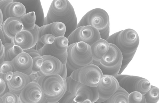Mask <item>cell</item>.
<instances>
[{"label": "cell", "mask_w": 159, "mask_h": 103, "mask_svg": "<svg viewBox=\"0 0 159 103\" xmlns=\"http://www.w3.org/2000/svg\"><path fill=\"white\" fill-rule=\"evenodd\" d=\"M40 71L34 75L36 77L42 76H51L56 75H61L64 65L58 59L52 56L45 55Z\"/></svg>", "instance_id": "9a60e30c"}, {"label": "cell", "mask_w": 159, "mask_h": 103, "mask_svg": "<svg viewBox=\"0 0 159 103\" xmlns=\"http://www.w3.org/2000/svg\"><path fill=\"white\" fill-rule=\"evenodd\" d=\"M68 45L82 42L91 46L101 38L98 30L90 26H81L76 28L67 38Z\"/></svg>", "instance_id": "8fae6325"}, {"label": "cell", "mask_w": 159, "mask_h": 103, "mask_svg": "<svg viewBox=\"0 0 159 103\" xmlns=\"http://www.w3.org/2000/svg\"><path fill=\"white\" fill-rule=\"evenodd\" d=\"M13 65L11 61H4L0 65V73L4 74L9 72H16Z\"/></svg>", "instance_id": "f546056e"}, {"label": "cell", "mask_w": 159, "mask_h": 103, "mask_svg": "<svg viewBox=\"0 0 159 103\" xmlns=\"http://www.w3.org/2000/svg\"><path fill=\"white\" fill-rule=\"evenodd\" d=\"M66 32L65 25L60 22H54L39 27L38 38L47 34H51L55 37L64 36Z\"/></svg>", "instance_id": "44dd1931"}, {"label": "cell", "mask_w": 159, "mask_h": 103, "mask_svg": "<svg viewBox=\"0 0 159 103\" xmlns=\"http://www.w3.org/2000/svg\"><path fill=\"white\" fill-rule=\"evenodd\" d=\"M39 28L35 24L33 30L23 29L16 35L11 42L19 46L23 51L34 49L38 40Z\"/></svg>", "instance_id": "4fadbf2b"}, {"label": "cell", "mask_w": 159, "mask_h": 103, "mask_svg": "<svg viewBox=\"0 0 159 103\" xmlns=\"http://www.w3.org/2000/svg\"><path fill=\"white\" fill-rule=\"evenodd\" d=\"M0 103H3L1 98H0Z\"/></svg>", "instance_id": "f35d334b"}, {"label": "cell", "mask_w": 159, "mask_h": 103, "mask_svg": "<svg viewBox=\"0 0 159 103\" xmlns=\"http://www.w3.org/2000/svg\"><path fill=\"white\" fill-rule=\"evenodd\" d=\"M3 45L5 49L4 61H11L17 55L24 51L20 47L11 42H6Z\"/></svg>", "instance_id": "cb8c5ba5"}, {"label": "cell", "mask_w": 159, "mask_h": 103, "mask_svg": "<svg viewBox=\"0 0 159 103\" xmlns=\"http://www.w3.org/2000/svg\"><path fill=\"white\" fill-rule=\"evenodd\" d=\"M67 68L66 65H64L63 69L61 76L63 78H64L66 79L67 78Z\"/></svg>", "instance_id": "d590c367"}, {"label": "cell", "mask_w": 159, "mask_h": 103, "mask_svg": "<svg viewBox=\"0 0 159 103\" xmlns=\"http://www.w3.org/2000/svg\"><path fill=\"white\" fill-rule=\"evenodd\" d=\"M35 79L36 77L34 75H29L16 71L13 73L11 79L7 84L9 91L19 96L25 87Z\"/></svg>", "instance_id": "e0dca14e"}, {"label": "cell", "mask_w": 159, "mask_h": 103, "mask_svg": "<svg viewBox=\"0 0 159 103\" xmlns=\"http://www.w3.org/2000/svg\"><path fill=\"white\" fill-rule=\"evenodd\" d=\"M35 80L48 102L59 101L66 92V80L59 75L37 76Z\"/></svg>", "instance_id": "277c9868"}, {"label": "cell", "mask_w": 159, "mask_h": 103, "mask_svg": "<svg viewBox=\"0 0 159 103\" xmlns=\"http://www.w3.org/2000/svg\"><path fill=\"white\" fill-rule=\"evenodd\" d=\"M109 44L116 45L122 56V65L118 74H121L132 60L139 44L137 33L134 30L128 28L116 32L106 40Z\"/></svg>", "instance_id": "7a4b0ae2"}, {"label": "cell", "mask_w": 159, "mask_h": 103, "mask_svg": "<svg viewBox=\"0 0 159 103\" xmlns=\"http://www.w3.org/2000/svg\"><path fill=\"white\" fill-rule=\"evenodd\" d=\"M0 39L3 45L5 44L7 42L5 39L4 33L0 28Z\"/></svg>", "instance_id": "e575fe53"}, {"label": "cell", "mask_w": 159, "mask_h": 103, "mask_svg": "<svg viewBox=\"0 0 159 103\" xmlns=\"http://www.w3.org/2000/svg\"><path fill=\"white\" fill-rule=\"evenodd\" d=\"M115 77L119 86L129 94L138 92L144 95L151 87L150 83L148 80L140 77L122 74H118Z\"/></svg>", "instance_id": "9c48e42d"}, {"label": "cell", "mask_w": 159, "mask_h": 103, "mask_svg": "<svg viewBox=\"0 0 159 103\" xmlns=\"http://www.w3.org/2000/svg\"><path fill=\"white\" fill-rule=\"evenodd\" d=\"M68 43V41L66 37H57L55 38L53 43L45 45L37 51L41 56L45 55L52 56L66 65Z\"/></svg>", "instance_id": "30bf717a"}, {"label": "cell", "mask_w": 159, "mask_h": 103, "mask_svg": "<svg viewBox=\"0 0 159 103\" xmlns=\"http://www.w3.org/2000/svg\"><path fill=\"white\" fill-rule=\"evenodd\" d=\"M103 75L99 67L92 64L74 71L70 76L74 80L82 84L96 87Z\"/></svg>", "instance_id": "ba28073f"}, {"label": "cell", "mask_w": 159, "mask_h": 103, "mask_svg": "<svg viewBox=\"0 0 159 103\" xmlns=\"http://www.w3.org/2000/svg\"><path fill=\"white\" fill-rule=\"evenodd\" d=\"M21 103H47L48 102L42 88L35 79L29 83L19 96Z\"/></svg>", "instance_id": "7c38bea8"}, {"label": "cell", "mask_w": 159, "mask_h": 103, "mask_svg": "<svg viewBox=\"0 0 159 103\" xmlns=\"http://www.w3.org/2000/svg\"><path fill=\"white\" fill-rule=\"evenodd\" d=\"M13 74L12 72H9L5 74H2L0 73V77L7 84L11 79Z\"/></svg>", "instance_id": "d6a6232c"}, {"label": "cell", "mask_w": 159, "mask_h": 103, "mask_svg": "<svg viewBox=\"0 0 159 103\" xmlns=\"http://www.w3.org/2000/svg\"><path fill=\"white\" fill-rule=\"evenodd\" d=\"M122 61V54L115 45L110 44L108 51L100 61L99 67L103 75L116 76L119 74Z\"/></svg>", "instance_id": "8992f818"}, {"label": "cell", "mask_w": 159, "mask_h": 103, "mask_svg": "<svg viewBox=\"0 0 159 103\" xmlns=\"http://www.w3.org/2000/svg\"><path fill=\"white\" fill-rule=\"evenodd\" d=\"M0 9L5 20L11 17L20 19L26 12L23 4L12 0H0Z\"/></svg>", "instance_id": "2e32d148"}, {"label": "cell", "mask_w": 159, "mask_h": 103, "mask_svg": "<svg viewBox=\"0 0 159 103\" xmlns=\"http://www.w3.org/2000/svg\"><path fill=\"white\" fill-rule=\"evenodd\" d=\"M9 91L7 84L0 77V98Z\"/></svg>", "instance_id": "1f68e13d"}, {"label": "cell", "mask_w": 159, "mask_h": 103, "mask_svg": "<svg viewBox=\"0 0 159 103\" xmlns=\"http://www.w3.org/2000/svg\"><path fill=\"white\" fill-rule=\"evenodd\" d=\"M55 38V37L53 35L50 34L42 35L38 38L37 42L35 45V49L38 50L45 45L53 43Z\"/></svg>", "instance_id": "4316f807"}, {"label": "cell", "mask_w": 159, "mask_h": 103, "mask_svg": "<svg viewBox=\"0 0 159 103\" xmlns=\"http://www.w3.org/2000/svg\"><path fill=\"white\" fill-rule=\"evenodd\" d=\"M1 28L4 33L6 42L7 40L10 42L18 33L24 29L20 19L12 17L4 21Z\"/></svg>", "instance_id": "ac0fdd59"}, {"label": "cell", "mask_w": 159, "mask_h": 103, "mask_svg": "<svg viewBox=\"0 0 159 103\" xmlns=\"http://www.w3.org/2000/svg\"><path fill=\"white\" fill-rule=\"evenodd\" d=\"M47 103H60L58 101V102H47Z\"/></svg>", "instance_id": "74e56055"}, {"label": "cell", "mask_w": 159, "mask_h": 103, "mask_svg": "<svg viewBox=\"0 0 159 103\" xmlns=\"http://www.w3.org/2000/svg\"><path fill=\"white\" fill-rule=\"evenodd\" d=\"M16 71L28 75H32L33 62L30 56L24 51L11 61Z\"/></svg>", "instance_id": "d6986e66"}, {"label": "cell", "mask_w": 159, "mask_h": 103, "mask_svg": "<svg viewBox=\"0 0 159 103\" xmlns=\"http://www.w3.org/2000/svg\"><path fill=\"white\" fill-rule=\"evenodd\" d=\"M3 14L2 11L0 9V28L2 25V24L3 22Z\"/></svg>", "instance_id": "8d00e7d4"}, {"label": "cell", "mask_w": 159, "mask_h": 103, "mask_svg": "<svg viewBox=\"0 0 159 103\" xmlns=\"http://www.w3.org/2000/svg\"><path fill=\"white\" fill-rule=\"evenodd\" d=\"M144 96L146 103H157L159 99V88L151 85L150 89Z\"/></svg>", "instance_id": "484cf974"}, {"label": "cell", "mask_w": 159, "mask_h": 103, "mask_svg": "<svg viewBox=\"0 0 159 103\" xmlns=\"http://www.w3.org/2000/svg\"><path fill=\"white\" fill-rule=\"evenodd\" d=\"M119 87L115 77L109 75H103L96 87L99 97L96 102L102 103L108 99L116 91Z\"/></svg>", "instance_id": "5bb4252c"}, {"label": "cell", "mask_w": 159, "mask_h": 103, "mask_svg": "<svg viewBox=\"0 0 159 103\" xmlns=\"http://www.w3.org/2000/svg\"><path fill=\"white\" fill-rule=\"evenodd\" d=\"M129 95L125 90L120 86L113 95L102 103H129Z\"/></svg>", "instance_id": "603a6c76"}, {"label": "cell", "mask_w": 159, "mask_h": 103, "mask_svg": "<svg viewBox=\"0 0 159 103\" xmlns=\"http://www.w3.org/2000/svg\"><path fill=\"white\" fill-rule=\"evenodd\" d=\"M20 19L24 29H33L36 24V16L34 12L31 11L24 15Z\"/></svg>", "instance_id": "d4e9b609"}, {"label": "cell", "mask_w": 159, "mask_h": 103, "mask_svg": "<svg viewBox=\"0 0 159 103\" xmlns=\"http://www.w3.org/2000/svg\"><path fill=\"white\" fill-rule=\"evenodd\" d=\"M54 22L63 24L66 27L64 36L67 38L77 28L78 22L74 8L67 0H53L45 17L43 25Z\"/></svg>", "instance_id": "6da1fadb"}, {"label": "cell", "mask_w": 159, "mask_h": 103, "mask_svg": "<svg viewBox=\"0 0 159 103\" xmlns=\"http://www.w3.org/2000/svg\"><path fill=\"white\" fill-rule=\"evenodd\" d=\"M66 91L75 96L74 101L82 103L86 100L93 103L96 102L99 99L98 93L96 87H91L73 79L70 76L66 79Z\"/></svg>", "instance_id": "52a82bcc"}, {"label": "cell", "mask_w": 159, "mask_h": 103, "mask_svg": "<svg viewBox=\"0 0 159 103\" xmlns=\"http://www.w3.org/2000/svg\"><path fill=\"white\" fill-rule=\"evenodd\" d=\"M67 93L64 95L61 99V101L60 103H79L75 101L74 99L75 96L66 91ZM82 103H93L90 100L87 99L85 100Z\"/></svg>", "instance_id": "4dcf8cb0"}, {"label": "cell", "mask_w": 159, "mask_h": 103, "mask_svg": "<svg viewBox=\"0 0 159 103\" xmlns=\"http://www.w3.org/2000/svg\"><path fill=\"white\" fill-rule=\"evenodd\" d=\"M5 49L4 45L0 39V65L4 61Z\"/></svg>", "instance_id": "836d02e7"}, {"label": "cell", "mask_w": 159, "mask_h": 103, "mask_svg": "<svg viewBox=\"0 0 159 103\" xmlns=\"http://www.w3.org/2000/svg\"><path fill=\"white\" fill-rule=\"evenodd\" d=\"M110 44L106 40L100 38L91 46L92 64L98 67L103 55L109 50Z\"/></svg>", "instance_id": "ffe728a7"}, {"label": "cell", "mask_w": 159, "mask_h": 103, "mask_svg": "<svg viewBox=\"0 0 159 103\" xmlns=\"http://www.w3.org/2000/svg\"><path fill=\"white\" fill-rule=\"evenodd\" d=\"M1 98L3 103H18L19 102V96L10 91L6 93Z\"/></svg>", "instance_id": "f1b7e54d"}, {"label": "cell", "mask_w": 159, "mask_h": 103, "mask_svg": "<svg viewBox=\"0 0 159 103\" xmlns=\"http://www.w3.org/2000/svg\"><path fill=\"white\" fill-rule=\"evenodd\" d=\"M81 26H90L99 32L101 38L106 40L110 33V19L107 13L99 8L87 12L81 18L77 28Z\"/></svg>", "instance_id": "5b68a950"}, {"label": "cell", "mask_w": 159, "mask_h": 103, "mask_svg": "<svg viewBox=\"0 0 159 103\" xmlns=\"http://www.w3.org/2000/svg\"><path fill=\"white\" fill-rule=\"evenodd\" d=\"M129 103H146L144 95L138 92L129 94Z\"/></svg>", "instance_id": "83f0119b"}, {"label": "cell", "mask_w": 159, "mask_h": 103, "mask_svg": "<svg viewBox=\"0 0 159 103\" xmlns=\"http://www.w3.org/2000/svg\"><path fill=\"white\" fill-rule=\"evenodd\" d=\"M66 67L72 72L84 66L92 64L93 59L90 46L80 42L68 45Z\"/></svg>", "instance_id": "3957f363"}, {"label": "cell", "mask_w": 159, "mask_h": 103, "mask_svg": "<svg viewBox=\"0 0 159 103\" xmlns=\"http://www.w3.org/2000/svg\"><path fill=\"white\" fill-rule=\"evenodd\" d=\"M31 57L33 62L32 75H35L39 72L42 65L43 58L38 51L35 49L24 51Z\"/></svg>", "instance_id": "7402d4cb"}, {"label": "cell", "mask_w": 159, "mask_h": 103, "mask_svg": "<svg viewBox=\"0 0 159 103\" xmlns=\"http://www.w3.org/2000/svg\"><path fill=\"white\" fill-rule=\"evenodd\" d=\"M18 103H21L20 102H19Z\"/></svg>", "instance_id": "ab89813d"}]
</instances>
